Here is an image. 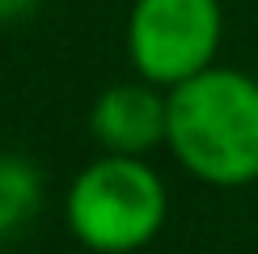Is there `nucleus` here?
Returning <instances> with one entry per match:
<instances>
[{"label": "nucleus", "mask_w": 258, "mask_h": 254, "mask_svg": "<svg viewBox=\"0 0 258 254\" xmlns=\"http://www.w3.org/2000/svg\"><path fill=\"white\" fill-rule=\"evenodd\" d=\"M38 208V174L30 161L0 153V233H13Z\"/></svg>", "instance_id": "5"}, {"label": "nucleus", "mask_w": 258, "mask_h": 254, "mask_svg": "<svg viewBox=\"0 0 258 254\" xmlns=\"http://www.w3.org/2000/svg\"><path fill=\"white\" fill-rule=\"evenodd\" d=\"M169 148L208 186L258 182V81L237 68H203L169 89Z\"/></svg>", "instance_id": "1"}, {"label": "nucleus", "mask_w": 258, "mask_h": 254, "mask_svg": "<svg viewBox=\"0 0 258 254\" xmlns=\"http://www.w3.org/2000/svg\"><path fill=\"white\" fill-rule=\"evenodd\" d=\"M220 30V0H136L127 17V55L144 81L174 89L212 68Z\"/></svg>", "instance_id": "3"}, {"label": "nucleus", "mask_w": 258, "mask_h": 254, "mask_svg": "<svg viewBox=\"0 0 258 254\" xmlns=\"http://www.w3.org/2000/svg\"><path fill=\"white\" fill-rule=\"evenodd\" d=\"M34 5H38V0H0V21H17V17H26Z\"/></svg>", "instance_id": "6"}, {"label": "nucleus", "mask_w": 258, "mask_h": 254, "mask_svg": "<svg viewBox=\"0 0 258 254\" xmlns=\"http://www.w3.org/2000/svg\"><path fill=\"white\" fill-rule=\"evenodd\" d=\"M169 190L144 157L106 153L68 186V229L93 254H132L161 233Z\"/></svg>", "instance_id": "2"}, {"label": "nucleus", "mask_w": 258, "mask_h": 254, "mask_svg": "<svg viewBox=\"0 0 258 254\" xmlns=\"http://www.w3.org/2000/svg\"><path fill=\"white\" fill-rule=\"evenodd\" d=\"M89 132L106 153L148 157L169 140V98L144 77L110 85L89 110Z\"/></svg>", "instance_id": "4"}]
</instances>
